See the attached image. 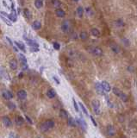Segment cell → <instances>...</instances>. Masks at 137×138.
<instances>
[{
	"label": "cell",
	"mask_w": 137,
	"mask_h": 138,
	"mask_svg": "<svg viewBox=\"0 0 137 138\" xmlns=\"http://www.w3.org/2000/svg\"><path fill=\"white\" fill-rule=\"evenodd\" d=\"M53 127H54V122L53 120H47L41 125V130L42 132H48L50 129H53Z\"/></svg>",
	"instance_id": "6da1fadb"
},
{
	"label": "cell",
	"mask_w": 137,
	"mask_h": 138,
	"mask_svg": "<svg viewBox=\"0 0 137 138\" xmlns=\"http://www.w3.org/2000/svg\"><path fill=\"white\" fill-rule=\"evenodd\" d=\"M91 106L93 108V111L96 115H99L101 113L100 111V102L98 100L95 99L91 101Z\"/></svg>",
	"instance_id": "7a4b0ae2"
},
{
	"label": "cell",
	"mask_w": 137,
	"mask_h": 138,
	"mask_svg": "<svg viewBox=\"0 0 137 138\" xmlns=\"http://www.w3.org/2000/svg\"><path fill=\"white\" fill-rule=\"evenodd\" d=\"M95 87H96V91H97V92L98 95H104V88H103V85L101 83L97 82L96 85H95Z\"/></svg>",
	"instance_id": "3957f363"
},
{
	"label": "cell",
	"mask_w": 137,
	"mask_h": 138,
	"mask_svg": "<svg viewBox=\"0 0 137 138\" xmlns=\"http://www.w3.org/2000/svg\"><path fill=\"white\" fill-rule=\"evenodd\" d=\"M61 29H62V31L65 33L69 32V30H70L69 21H64V22L62 23V24H61Z\"/></svg>",
	"instance_id": "277c9868"
},
{
	"label": "cell",
	"mask_w": 137,
	"mask_h": 138,
	"mask_svg": "<svg viewBox=\"0 0 137 138\" xmlns=\"http://www.w3.org/2000/svg\"><path fill=\"white\" fill-rule=\"evenodd\" d=\"M92 55H94L95 56H101L103 55V50L98 47H94L91 50Z\"/></svg>",
	"instance_id": "5b68a950"
},
{
	"label": "cell",
	"mask_w": 137,
	"mask_h": 138,
	"mask_svg": "<svg viewBox=\"0 0 137 138\" xmlns=\"http://www.w3.org/2000/svg\"><path fill=\"white\" fill-rule=\"evenodd\" d=\"M3 124H4V125L6 128H9L12 126V122H11V120L8 116H4L3 117Z\"/></svg>",
	"instance_id": "8992f818"
},
{
	"label": "cell",
	"mask_w": 137,
	"mask_h": 138,
	"mask_svg": "<svg viewBox=\"0 0 137 138\" xmlns=\"http://www.w3.org/2000/svg\"><path fill=\"white\" fill-rule=\"evenodd\" d=\"M17 97L20 100H24L27 98V92L24 90H20L17 92Z\"/></svg>",
	"instance_id": "52a82bcc"
},
{
	"label": "cell",
	"mask_w": 137,
	"mask_h": 138,
	"mask_svg": "<svg viewBox=\"0 0 137 138\" xmlns=\"http://www.w3.org/2000/svg\"><path fill=\"white\" fill-rule=\"evenodd\" d=\"M102 85H103V88H104V92H110V90H111V87H110V85L108 83L107 81H105V80H104V81H102Z\"/></svg>",
	"instance_id": "ba28073f"
},
{
	"label": "cell",
	"mask_w": 137,
	"mask_h": 138,
	"mask_svg": "<svg viewBox=\"0 0 137 138\" xmlns=\"http://www.w3.org/2000/svg\"><path fill=\"white\" fill-rule=\"evenodd\" d=\"M77 124L82 128L83 130H85L86 128H87V125H86L85 122H84L83 119H81V118H77Z\"/></svg>",
	"instance_id": "9c48e42d"
},
{
	"label": "cell",
	"mask_w": 137,
	"mask_h": 138,
	"mask_svg": "<svg viewBox=\"0 0 137 138\" xmlns=\"http://www.w3.org/2000/svg\"><path fill=\"white\" fill-rule=\"evenodd\" d=\"M107 133L110 136H113L116 134V129L113 125H108V127H107Z\"/></svg>",
	"instance_id": "30bf717a"
},
{
	"label": "cell",
	"mask_w": 137,
	"mask_h": 138,
	"mask_svg": "<svg viewBox=\"0 0 137 138\" xmlns=\"http://www.w3.org/2000/svg\"><path fill=\"white\" fill-rule=\"evenodd\" d=\"M110 48H111V50L113 51L115 54H118L119 52H120V47H119V46L117 45V44L116 43H110Z\"/></svg>",
	"instance_id": "8fae6325"
},
{
	"label": "cell",
	"mask_w": 137,
	"mask_h": 138,
	"mask_svg": "<svg viewBox=\"0 0 137 138\" xmlns=\"http://www.w3.org/2000/svg\"><path fill=\"white\" fill-rule=\"evenodd\" d=\"M10 67H11V68L12 69V70H17V61L15 59H11V60H10Z\"/></svg>",
	"instance_id": "7c38bea8"
},
{
	"label": "cell",
	"mask_w": 137,
	"mask_h": 138,
	"mask_svg": "<svg viewBox=\"0 0 137 138\" xmlns=\"http://www.w3.org/2000/svg\"><path fill=\"white\" fill-rule=\"evenodd\" d=\"M55 14H56V16H58V17H64V16H66V12L61 9H57L56 11H55Z\"/></svg>",
	"instance_id": "4fadbf2b"
},
{
	"label": "cell",
	"mask_w": 137,
	"mask_h": 138,
	"mask_svg": "<svg viewBox=\"0 0 137 138\" xmlns=\"http://www.w3.org/2000/svg\"><path fill=\"white\" fill-rule=\"evenodd\" d=\"M23 121H24L23 117H22V116H17V117L15 118V122H16V124H17L18 126L22 125V124H23Z\"/></svg>",
	"instance_id": "5bb4252c"
},
{
	"label": "cell",
	"mask_w": 137,
	"mask_h": 138,
	"mask_svg": "<svg viewBox=\"0 0 137 138\" xmlns=\"http://www.w3.org/2000/svg\"><path fill=\"white\" fill-rule=\"evenodd\" d=\"M47 96L49 98H53L55 96H56V92L53 89H50L47 92Z\"/></svg>",
	"instance_id": "9a60e30c"
},
{
	"label": "cell",
	"mask_w": 137,
	"mask_h": 138,
	"mask_svg": "<svg viewBox=\"0 0 137 138\" xmlns=\"http://www.w3.org/2000/svg\"><path fill=\"white\" fill-rule=\"evenodd\" d=\"M32 28L34 29H35V30H38V29H40L42 28V24H41V23L39 21H35L33 23V24H32Z\"/></svg>",
	"instance_id": "2e32d148"
},
{
	"label": "cell",
	"mask_w": 137,
	"mask_h": 138,
	"mask_svg": "<svg viewBox=\"0 0 137 138\" xmlns=\"http://www.w3.org/2000/svg\"><path fill=\"white\" fill-rule=\"evenodd\" d=\"M60 116L61 118H63V119H66V118H68V114H67V112H66V111H65V110H63V109L60 110Z\"/></svg>",
	"instance_id": "e0dca14e"
},
{
	"label": "cell",
	"mask_w": 137,
	"mask_h": 138,
	"mask_svg": "<svg viewBox=\"0 0 137 138\" xmlns=\"http://www.w3.org/2000/svg\"><path fill=\"white\" fill-rule=\"evenodd\" d=\"M91 34L95 37H98L99 35H100V32H99V30L97 29H95V28L91 29Z\"/></svg>",
	"instance_id": "ac0fdd59"
},
{
	"label": "cell",
	"mask_w": 137,
	"mask_h": 138,
	"mask_svg": "<svg viewBox=\"0 0 137 138\" xmlns=\"http://www.w3.org/2000/svg\"><path fill=\"white\" fill-rule=\"evenodd\" d=\"M67 124L70 127H75L76 126V123H75L74 119L73 117H68L67 118Z\"/></svg>",
	"instance_id": "d6986e66"
},
{
	"label": "cell",
	"mask_w": 137,
	"mask_h": 138,
	"mask_svg": "<svg viewBox=\"0 0 137 138\" xmlns=\"http://www.w3.org/2000/svg\"><path fill=\"white\" fill-rule=\"evenodd\" d=\"M0 17H1V19H2V20L4 21V22L5 23L7 24V25H9V26H11V25H12V23H11V20H10L9 18L7 19V18L5 17V16H3V15H1V14H0Z\"/></svg>",
	"instance_id": "ffe728a7"
},
{
	"label": "cell",
	"mask_w": 137,
	"mask_h": 138,
	"mask_svg": "<svg viewBox=\"0 0 137 138\" xmlns=\"http://www.w3.org/2000/svg\"><path fill=\"white\" fill-rule=\"evenodd\" d=\"M79 37H80L81 40L84 41L88 38V33L85 32V31H82V32L79 34Z\"/></svg>",
	"instance_id": "44dd1931"
},
{
	"label": "cell",
	"mask_w": 137,
	"mask_h": 138,
	"mask_svg": "<svg viewBox=\"0 0 137 138\" xmlns=\"http://www.w3.org/2000/svg\"><path fill=\"white\" fill-rule=\"evenodd\" d=\"M15 44L18 47V48H20V49H22V50H23L24 52L26 51V49H25V45H24L22 42H15Z\"/></svg>",
	"instance_id": "7402d4cb"
},
{
	"label": "cell",
	"mask_w": 137,
	"mask_h": 138,
	"mask_svg": "<svg viewBox=\"0 0 137 138\" xmlns=\"http://www.w3.org/2000/svg\"><path fill=\"white\" fill-rule=\"evenodd\" d=\"M43 5V3H42V0H35V6L37 9H41Z\"/></svg>",
	"instance_id": "603a6c76"
},
{
	"label": "cell",
	"mask_w": 137,
	"mask_h": 138,
	"mask_svg": "<svg viewBox=\"0 0 137 138\" xmlns=\"http://www.w3.org/2000/svg\"><path fill=\"white\" fill-rule=\"evenodd\" d=\"M28 44H29L30 47H39V44L37 43L35 41H34V40H28Z\"/></svg>",
	"instance_id": "cb8c5ba5"
},
{
	"label": "cell",
	"mask_w": 137,
	"mask_h": 138,
	"mask_svg": "<svg viewBox=\"0 0 137 138\" xmlns=\"http://www.w3.org/2000/svg\"><path fill=\"white\" fill-rule=\"evenodd\" d=\"M77 15L79 16V17H82L83 15H84V9H83V7H81V6L78 7V9H77Z\"/></svg>",
	"instance_id": "d4e9b609"
},
{
	"label": "cell",
	"mask_w": 137,
	"mask_h": 138,
	"mask_svg": "<svg viewBox=\"0 0 137 138\" xmlns=\"http://www.w3.org/2000/svg\"><path fill=\"white\" fill-rule=\"evenodd\" d=\"M19 59H20V61L22 62V65H25V64H27V60H26L24 55L20 54V55H19Z\"/></svg>",
	"instance_id": "484cf974"
},
{
	"label": "cell",
	"mask_w": 137,
	"mask_h": 138,
	"mask_svg": "<svg viewBox=\"0 0 137 138\" xmlns=\"http://www.w3.org/2000/svg\"><path fill=\"white\" fill-rule=\"evenodd\" d=\"M122 92H123L121 91L120 89H118L117 87H114V88H113V93L116 95V96L119 97L121 94H122Z\"/></svg>",
	"instance_id": "4316f807"
},
{
	"label": "cell",
	"mask_w": 137,
	"mask_h": 138,
	"mask_svg": "<svg viewBox=\"0 0 137 138\" xmlns=\"http://www.w3.org/2000/svg\"><path fill=\"white\" fill-rule=\"evenodd\" d=\"M52 4H53V6L56 8H59L60 5H61V2L60 0H52Z\"/></svg>",
	"instance_id": "83f0119b"
},
{
	"label": "cell",
	"mask_w": 137,
	"mask_h": 138,
	"mask_svg": "<svg viewBox=\"0 0 137 138\" xmlns=\"http://www.w3.org/2000/svg\"><path fill=\"white\" fill-rule=\"evenodd\" d=\"M23 14H24V16H25L26 18H28V19L31 18V15H30V12H29V11L28 9H24Z\"/></svg>",
	"instance_id": "f1b7e54d"
},
{
	"label": "cell",
	"mask_w": 137,
	"mask_h": 138,
	"mask_svg": "<svg viewBox=\"0 0 137 138\" xmlns=\"http://www.w3.org/2000/svg\"><path fill=\"white\" fill-rule=\"evenodd\" d=\"M119 98H121V99L123 100V102H127L128 101V96H127L126 94H125V93H123V92H122V94L120 95V96H119Z\"/></svg>",
	"instance_id": "f546056e"
},
{
	"label": "cell",
	"mask_w": 137,
	"mask_h": 138,
	"mask_svg": "<svg viewBox=\"0 0 137 138\" xmlns=\"http://www.w3.org/2000/svg\"><path fill=\"white\" fill-rule=\"evenodd\" d=\"M116 25L117 26V27H123V25H124V23H123V21L122 20V19H119V20L116 21Z\"/></svg>",
	"instance_id": "4dcf8cb0"
},
{
	"label": "cell",
	"mask_w": 137,
	"mask_h": 138,
	"mask_svg": "<svg viewBox=\"0 0 137 138\" xmlns=\"http://www.w3.org/2000/svg\"><path fill=\"white\" fill-rule=\"evenodd\" d=\"M79 106H80V108H81V110H82V111H83V112H84V114L88 115V111H87V110H86V108L84 106V104H83L82 103H79Z\"/></svg>",
	"instance_id": "1f68e13d"
},
{
	"label": "cell",
	"mask_w": 137,
	"mask_h": 138,
	"mask_svg": "<svg viewBox=\"0 0 137 138\" xmlns=\"http://www.w3.org/2000/svg\"><path fill=\"white\" fill-rule=\"evenodd\" d=\"M122 42H123V44H124L126 47H128V46L130 45V42H129V40L128 39H126V38H123L122 39Z\"/></svg>",
	"instance_id": "d6a6232c"
},
{
	"label": "cell",
	"mask_w": 137,
	"mask_h": 138,
	"mask_svg": "<svg viewBox=\"0 0 137 138\" xmlns=\"http://www.w3.org/2000/svg\"><path fill=\"white\" fill-rule=\"evenodd\" d=\"M73 106H74L75 111H77V112H79V106H78L77 102H76V100H75L74 98H73Z\"/></svg>",
	"instance_id": "836d02e7"
},
{
	"label": "cell",
	"mask_w": 137,
	"mask_h": 138,
	"mask_svg": "<svg viewBox=\"0 0 137 138\" xmlns=\"http://www.w3.org/2000/svg\"><path fill=\"white\" fill-rule=\"evenodd\" d=\"M8 18H9L10 20H11V22H13V23L17 21V17H15V16H13V15H11V14L9 15V17H8Z\"/></svg>",
	"instance_id": "e575fe53"
},
{
	"label": "cell",
	"mask_w": 137,
	"mask_h": 138,
	"mask_svg": "<svg viewBox=\"0 0 137 138\" xmlns=\"http://www.w3.org/2000/svg\"><path fill=\"white\" fill-rule=\"evenodd\" d=\"M7 106H8V108H9V109H11V110H14L15 108H16V105H15L13 103H8Z\"/></svg>",
	"instance_id": "d590c367"
},
{
	"label": "cell",
	"mask_w": 137,
	"mask_h": 138,
	"mask_svg": "<svg viewBox=\"0 0 137 138\" xmlns=\"http://www.w3.org/2000/svg\"><path fill=\"white\" fill-rule=\"evenodd\" d=\"M105 98H106V101H107V103H108V105L110 106V108H113V105H112V103L110 102V98H109V97L105 96Z\"/></svg>",
	"instance_id": "8d00e7d4"
},
{
	"label": "cell",
	"mask_w": 137,
	"mask_h": 138,
	"mask_svg": "<svg viewBox=\"0 0 137 138\" xmlns=\"http://www.w3.org/2000/svg\"><path fill=\"white\" fill-rule=\"evenodd\" d=\"M53 46V48H54L55 50H59V49L60 48V45L58 43V42H54Z\"/></svg>",
	"instance_id": "74e56055"
},
{
	"label": "cell",
	"mask_w": 137,
	"mask_h": 138,
	"mask_svg": "<svg viewBox=\"0 0 137 138\" xmlns=\"http://www.w3.org/2000/svg\"><path fill=\"white\" fill-rule=\"evenodd\" d=\"M90 118H91V122H92V124H94V126H95V127H97V122H96V121H95V119H94V118H93V116H90Z\"/></svg>",
	"instance_id": "f35d334b"
},
{
	"label": "cell",
	"mask_w": 137,
	"mask_h": 138,
	"mask_svg": "<svg viewBox=\"0 0 137 138\" xmlns=\"http://www.w3.org/2000/svg\"><path fill=\"white\" fill-rule=\"evenodd\" d=\"M31 51H33V52H38L39 47H31Z\"/></svg>",
	"instance_id": "ab89813d"
},
{
	"label": "cell",
	"mask_w": 137,
	"mask_h": 138,
	"mask_svg": "<svg viewBox=\"0 0 137 138\" xmlns=\"http://www.w3.org/2000/svg\"><path fill=\"white\" fill-rule=\"evenodd\" d=\"M2 95H3V97H4V98H5V99H10L9 97H8V95H7V92H3Z\"/></svg>",
	"instance_id": "60d3db41"
},
{
	"label": "cell",
	"mask_w": 137,
	"mask_h": 138,
	"mask_svg": "<svg viewBox=\"0 0 137 138\" xmlns=\"http://www.w3.org/2000/svg\"><path fill=\"white\" fill-rule=\"evenodd\" d=\"M86 13H87L88 15H90V16H91V14H92V11H91V8H86Z\"/></svg>",
	"instance_id": "b9f144b4"
},
{
	"label": "cell",
	"mask_w": 137,
	"mask_h": 138,
	"mask_svg": "<svg viewBox=\"0 0 137 138\" xmlns=\"http://www.w3.org/2000/svg\"><path fill=\"white\" fill-rule=\"evenodd\" d=\"M6 92H7V95H8V97H9L10 99L13 98V94H12V93H11L10 91H6Z\"/></svg>",
	"instance_id": "7bdbcfd3"
},
{
	"label": "cell",
	"mask_w": 137,
	"mask_h": 138,
	"mask_svg": "<svg viewBox=\"0 0 137 138\" xmlns=\"http://www.w3.org/2000/svg\"><path fill=\"white\" fill-rule=\"evenodd\" d=\"M0 14L3 15V16H5V17H7V18H8V17H9V14H7V13L4 12V11H1V12H0Z\"/></svg>",
	"instance_id": "ee69618b"
},
{
	"label": "cell",
	"mask_w": 137,
	"mask_h": 138,
	"mask_svg": "<svg viewBox=\"0 0 137 138\" xmlns=\"http://www.w3.org/2000/svg\"><path fill=\"white\" fill-rule=\"evenodd\" d=\"M6 40L8 41V42L10 43V45H11V46H13V42H12V41H11V38H9V37L7 36V37H6Z\"/></svg>",
	"instance_id": "f6af8a7d"
},
{
	"label": "cell",
	"mask_w": 137,
	"mask_h": 138,
	"mask_svg": "<svg viewBox=\"0 0 137 138\" xmlns=\"http://www.w3.org/2000/svg\"><path fill=\"white\" fill-rule=\"evenodd\" d=\"M25 117H26V119H27V121H28V122H29V124H33V122H32V120L30 119V118H29V116H25Z\"/></svg>",
	"instance_id": "bcb514c9"
},
{
	"label": "cell",
	"mask_w": 137,
	"mask_h": 138,
	"mask_svg": "<svg viewBox=\"0 0 137 138\" xmlns=\"http://www.w3.org/2000/svg\"><path fill=\"white\" fill-rule=\"evenodd\" d=\"M53 79L55 80V82H56V83L58 84V85H60V80H59L58 79L56 78V76H53Z\"/></svg>",
	"instance_id": "7dc6e473"
},
{
	"label": "cell",
	"mask_w": 137,
	"mask_h": 138,
	"mask_svg": "<svg viewBox=\"0 0 137 138\" xmlns=\"http://www.w3.org/2000/svg\"><path fill=\"white\" fill-rule=\"evenodd\" d=\"M10 136H13V137H17V135H14L12 132L11 133V135H10Z\"/></svg>",
	"instance_id": "c3c4849f"
},
{
	"label": "cell",
	"mask_w": 137,
	"mask_h": 138,
	"mask_svg": "<svg viewBox=\"0 0 137 138\" xmlns=\"http://www.w3.org/2000/svg\"><path fill=\"white\" fill-rule=\"evenodd\" d=\"M13 48H14V50L16 51V52H17V51H18V48H17V47H13Z\"/></svg>",
	"instance_id": "681fc988"
},
{
	"label": "cell",
	"mask_w": 137,
	"mask_h": 138,
	"mask_svg": "<svg viewBox=\"0 0 137 138\" xmlns=\"http://www.w3.org/2000/svg\"><path fill=\"white\" fill-rule=\"evenodd\" d=\"M18 76H19V78H22V73H19Z\"/></svg>",
	"instance_id": "f907efd6"
},
{
	"label": "cell",
	"mask_w": 137,
	"mask_h": 138,
	"mask_svg": "<svg viewBox=\"0 0 137 138\" xmlns=\"http://www.w3.org/2000/svg\"><path fill=\"white\" fill-rule=\"evenodd\" d=\"M73 1H74V2H78V1H79V0H73Z\"/></svg>",
	"instance_id": "816d5d0a"
},
{
	"label": "cell",
	"mask_w": 137,
	"mask_h": 138,
	"mask_svg": "<svg viewBox=\"0 0 137 138\" xmlns=\"http://www.w3.org/2000/svg\"><path fill=\"white\" fill-rule=\"evenodd\" d=\"M136 9H137V6H136Z\"/></svg>",
	"instance_id": "f5cc1de1"
},
{
	"label": "cell",
	"mask_w": 137,
	"mask_h": 138,
	"mask_svg": "<svg viewBox=\"0 0 137 138\" xmlns=\"http://www.w3.org/2000/svg\"><path fill=\"white\" fill-rule=\"evenodd\" d=\"M136 107H137V106H136Z\"/></svg>",
	"instance_id": "db71d44e"
}]
</instances>
